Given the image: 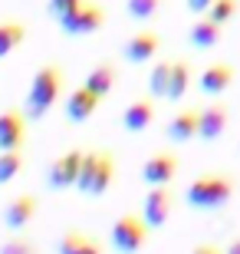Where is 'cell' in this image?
I'll list each match as a JSON object with an SVG mask.
<instances>
[{
    "label": "cell",
    "instance_id": "cell-1",
    "mask_svg": "<svg viewBox=\"0 0 240 254\" xmlns=\"http://www.w3.org/2000/svg\"><path fill=\"white\" fill-rule=\"evenodd\" d=\"M237 195V179L231 172H204L188 185L185 201L194 211H221L227 208Z\"/></svg>",
    "mask_w": 240,
    "mask_h": 254
},
{
    "label": "cell",
    "instance_id": "cell-2",
    "mask_svg": "<svg viewBox=\"0 0 240 254\" xmlns=\"http://www.w3.org/2000/svg\"><path fill=\"white\" fill-rule=\"evenodd\" d=\"M59 93H63V73H59L56 66L37 69L33 83H30V93H27V103H23V116H27V119H43L56 106Z\"/></svg>",
    "mask_w": 240,
    "mask_h": 254
},
{
    "label": "cell",
    "instance_id": "cell-3",
    "mask_svg": "<svg viewBox=\"0 0 240 254\" xmlns=\"http://www.w3.org/2000/svg\"><path fill=\"white\" fill-rule=\"evenodd\" d=\"M112 182H115V159H112V152H86L76 189L89 198H99L109 191Z\"/></svg>",
    "mask_w": 240,
    "mask_h": 254
},
{
    "label": "cell",
    "instance_id": "cell-4",
    "mask_svg": "<svg viewBox=\"0 0 240 254\" xmlns=\"http://www.w3.org/2000/svg\"><path fill=\"white\" fill-rule=\"evenodd\" d=\"M148 231L151 228L145 225L142 215H122L115 218V225L109 231V241H112V251L119 254H139L142 248L148 245Z\"/></svg>",
    "mask_w": 240,
    "mask_h": 254
},
{
    "label": "cell",
    "instance_id": "cell-5",
    "mask_svg": "<svg viewBox=\"0 0 240 254\" xmlns=\"http://www.w3.org/2000/svg\"><path fill=\"white\" fill-rule=\"evenodd\" d=\"M178 169H181V162L171 149H161L155 155H148L145 165H142V182H145L148 189H158V185H171L178 179Z\"/></svg>",
    "mask_w": 240,
    "mask_h": 254
},
{
    "label": "cell",
    "instance_id": "cell-6",
    "mask_svg": "<svg viewBox=\"0 0 240 254\" xmlns=\"http://www.w3.org/2000/svg\"><path fill=\"white\" fill-rule=\"evenodd\" d=\"M231 129V106L224 99L201 106V119H197V139L201 142H217L224 139V132Z\"/></svg>",
    "mask_w": 240,
    "mask_h": 254
},
{
    "label": "cell",
    "instance_id": "cell-7",
    "mask_svg": "<svg viewBox=\"0 0 240 254\" xmlns=\"http://www.w3.org/2000/svg\"><path fill=\"white\" fill-rule=\"evenodd\" d=\"M175 211V191L171 185H158V189L145 191V201H142V218H145L148 228H165L168 218Z\"/></svg>",
    "mask_w": 240,
    "mask_h": 254
},
{
    "label": "cell",
    "instance_id": "cell-8",
    "mask_svg": "<svg viewBox=\"0 0 240 254\" xmlns=\"http://www.w3.org/2000/svg\"><path fill=\"white\" fill-rule=\"evenodd\" d=\"M234 79H237L234 63L217 60V63H211V66H204V69H201V76H197V89H201L204 96H211V99H221V96L234 86Z\"/></svg>",
    "mask_w": 240,
    "mask_h": 254
},
{
    "label": "cell",
    "instance_id": "cell-9",
    "mask_svg": "<svg viewBox=\"0 0 240 254\" xmlns=\"http://www.w3.org/2000/svg\"><path fill=\"white\" fill-rule=\"evenodd\" d=\"M79 169H83V152H66L49 165L47 172V185L53 191H66V189H76L79 182Z\"/></svg>",
    "mask_w": 240,
    "mask_h": 254
},
{
    "label": "cell",
    "instance_id": "cell-10",
    "mask_svg": "<svg viewBox=\"0 0 240 254\" xmlns=\"http://www.w3.org/2000/svg\"><path fill=\"white\" fill-rule=\"evenodd\" d=\"M102 23H105V13H102L99 7H93V3H83V7H76L73 13H66V17L59 20L63 33H69V37H89Z\"/></svg>",
    "mask_w": 240,
    "mask_h": 254
},
{
    "label": "cell",
    "instance_id": "cell-11",
    "mask_svg": "<svg viewBox=\"0 0 240 254\" xmlns=\"http://www.w3.org/2000/svg\"><path fill=\"white\" fill-rule=\"evenodd\" d=\"M158 50H161V37H158L155 30H139V33H132L125 40V47H122V57L129 60V63H151L158 57Z\"/></svg>",
    "mask_w": 240,
    "mask_h": 254
},
{
    "label": "cell",
    "instance_id": "cell-12",
    "mask_svg": "<svg viewBox=\"0 0 240 254\" xmlns=\"http://www.w3.org/2000/svg\"><path fill=\"white\" fill-rule=\"evenodd\" d=\"M197 119H201V109L197 106H185V109H178L165 126V135L168 142H175V145H185V142L197 139Z\"/></svg>",
    "mask_w": 240,
    "mask_h": 254
},
{
    "label": "cell",
    "instance_id": "cell-13",
    "mask_svg": "<svg viewBox=\"0 0 240 254\" xmlns=\"http://www.w3.org/2000/svg\"><path fill=\"white\" fill-rule=\"evenodd\" d=\"M27 142V116L20 113H0V152H20Z\"/></svg>",
    "mask_w": 240,
    "mask_h": 254
},
{
    "label": "cell",
    "instance_id": "cell-14",
    "mask_svg": "<svg viewBox=\"0 0 240 254\" xmlns=\"http://www.w3.org/2000/svg\"><path fill=\"white\" fill-rule=\"evenodd\" d=\"M155 123V99L148 96V99H135V103L125 106V113H122V129L132 132V135H139V132L151 129Z\"/></svg>",
    "mask_w": 240,
    "mask_h": 254
},
{
    "label": "cell",
    "instance_id": "cell-15",
    "mask_svg": "<svg viewBox=\"0 0 240 254\" xmlns=\"http://www.w3.org/2000/svg\"><path fill=\"white\" fill-rule=\"evenodd\" d=\"M99 96L89 93L86 86H79V89H73L69 93V99H66V119L69 123H86V119H93L96 109H99Z\"/></svg>",
    "mask_w": 240,
    "mask_h": 254
},
{
    "label": "cell",
    "instance_id": "cell-16",
    "mask_svg": "<svg viewBox=\"0 0 240 254\" xmlns=\"http://www.w3.org/2000/svg\"><path fill=\"white\" fill-rule=\"evenodd\" d=\"M221 40H224V27L214 23L211 17H197L191 23V30H188V43L194 50H214Z\"/></svg>",
    "mask_w": 240,
    "mask_h": 254
},
{
    "label": "cell",
    "instance_id": "cell-17",
    "mask_svg": "<svg viewBox=\"0 0 240 254\" xmlns=\"http://www.w3.org/2000/svg\"><path fill=\"white\" fill-rule=\"evenodd\" d=\"M33 215H37V198L20 195L3 208V225H7L10 231H20V228H27L30 221H33Z\"/></svg>",
    "mask_w": 240,
    "mask_h": 254
},
{
    "label": "cell",
    "instance_id": "cell-18",
    "mask_svg": "<svg viewBox=\"0 0 240 254\" xmlns=\"http://www.w3.org/2000/svg\"><path fill=\"white\" fill-rule=\"evenodd\" d=\"M191 79H194V69L188 60H171V79H168V103H181L191 89Z\"/></svg>",
    "mask_w": 240,
    "mask_h": 254
},
{
    "label": "cell",
    "instance_id": "cell-19",
    "mask_svg": "<svg viewBox=\"0 0 240 254\" xmlns=\"http://www.w3.org/2000/svg\"><path fill=\"white\" fill-rule=\"evenodd\" d=\"M86 89H89V93H96L99 96V99H105V96L112 93V89H115V69H112L109 63H99V66H93V69H89V76H86Z\"/></svg>",
    "mask_w": 240,
    "mask_h": 254
},
{
    "label": "cell",
    "instance_id": "cell-20",
    "mask_svg": "<svg viewBox=\"0 0 240 254\" xmlns=\"http://www.w3.org/2000/svg\"><path fill=\"white\" fill-rule=\"evenodd\" d=\"M59 254H102V245L79 235V231H69V235L59 238Z\"/></svg>",
    "mask_w": 240,
    "mask_h": 254
},
{
    "label": "cell",
    "instance_id": "cell-21",
    "mask_svg": "<svg viewBox=\"0 0 240 254\" xmlns=\"http://www.w3.org/2000/svg\"><path fill=\"white\" fill-rule=\"evenodd\" d=\"M168 79H171V60H158L148 73V96L151 99H165L168 96Z\"/></svg>",
    "mask_w": 240,
    "mask_h": 254
},
{
    "label": "cell",
    "instance_id": "cell-22",
    "mask_svg": "<svg viewBox=\"0 0 240 254\" xmlns=\"http://www.w3.org/2000/svg\"><path fill=\"white\" fill-rule=\"evenodd\" d=\"M23 37H27L23 23H13V20L0 23V60L7 57V53H13V50H17L20 43H23Z\"/></svg>",
    "mask_w": 240,
    "mask_h": 254
},
{
    "label": "cell",
    "instance_id": "cell-23",
    "mask_svg": "<svg viewBox=\"0 0 240 254\" xmlns=\"http://www.w3.org/2000/svg\"><path fill=\"white\" fill-rule=\"evenodd\" d=\"M240 13V0H214L211 10L204 13V17H211L214 23H221V27H227L234 17Z\"/></svg>",
    "mask_w": 240,
    "mask_h": 254
},
{
    "label": "cell",
    "instance_id": "cell-24",
    "mask_svg": "<svg viewBox=\"0 0 240 254\" xmlns=\"http://www.w3.org/2000/svg\"><path fill=\"white\" fill-rule=\"evenodd\" d=\"M23 172V155L20 152H0V185L13 182Z\"/></svg>",
    "mask_w": 240,
    "mask_h": 254
},
{
    "label": "cell",
    "instance_id": "cell-25",
    "mask_svg": "<svg viewBox=\"0 0 240 254\" xmlns=\"http://www.w3.org/2000/svg\"><path fill=\"white\" fill-rule=\"evenodd\" d=\"M125 10H129L132 20L145 23V20H151L161 10V0H125Z\"/></svg>",
    "mask_w": 240,
    "mask_h": 254
},
{
    "label": "cell",
    "instance_id": "cell-26",
    "mask_svg": "<svg viewBox=\"0 0 240 254\" xmlns=\"http://www.w3.org/2000/svg\"><path fill=\"white\" fill-rule=\"evenodd\" d=\"M86 0H49V13H53L56 20H63L66 13H73L76 7H83Z\"/></svg>",
    "mask_w": 240,
    "mask_h": 254
},
{
    "label": "cell",
    "instance_id": "cell-27",
    "mask_svg": "<svg viewBox=\"0 0 240 254\" xmlns=\"http://www.w3.org/2000/svg\"><path fill=\"white\" fill-rule=\"evenodd\" d=\"M0 254H37V248L30 241H23V238H10L7 245L0 248Z\"/></svg>",
    "mask_w": 240,
    "mask_h": 254
},
{
    "label": "cell",
    "instance_id": "cell-28",
    "mask_svg": "<svg viewBox=\"0 0 240 254\" xmlns=\"http://www.w3.org/2000/svg\"><path fill=\"white\" fill-rule=\"evenodd\" d=\"M211 3H214V0H185V7L191 10L194 17H204V13L211 10Z\"/></svg>",
    "mask_w": 240,
    "mask_h": 254
},
{
    "label": "cell",
    "instance_id": "cell-29",
    "mask_svg": "<svg viewBox=\"0 0 240 254\" xmlns=\"http://www.w3.org/2000/svg\"><path fill=\"white\" fill-rule=\"evenodd\" d=\"M191 254H224L221 245H214V241H201V245H194Z\"/></svg>",
    "mask_w": 240,
    "mask_h": 254
},
{
    "label": "cell",
    "instance_id": "cell-30",
    "mask_svg": "<svg viewBox=\"0 0 240 254\" xmlns=\"http://www.w3.org/2000/svg\"><path fill=\"white\" fill-rule=\"evenodd\" d=\"M224 254H240V235L234 238V241H231L227 248H224Z\"/></svg>",
    "mask_w": 240,
    "mask_h": 254
}]
</instances>
